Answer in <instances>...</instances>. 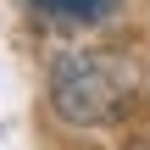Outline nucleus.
Masks as SVG:
<instances>
[{"mask_svg":"<svg viewBox=\"0 0 150 150\" xmlns=\"http://www.w3.org/2000/svg\"><path fill=\"white\" fill-rule=\"evenodd\" d=\"M50 106H56L61 122L100 128L128 106V67L117 56H100V50L61 56L50 67Z\"/></svg>","mask_w":150,"mask_h":150,"instance_id":"obj_1","label":"nucleus"},{"mask_svg":"<svg viewBox=\"0 0 150 150\" xmlns=\"http://www.w3.org/2000/svg\"><path fill=\"white\" fill-rule=\"evenodd\" d=\"M33 11L50 22H67V28H89V22H106L117 11V0H33Z\"/></svg>","mask_w":150,"mask_h":150,"instance_id":"obj_2","label":"nucleus"}]
</instances>
